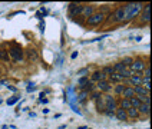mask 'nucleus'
<instances>
[{"instance_id":"obj_1","label":"nucleus","mask_w":152,"mask_h":129,"mask_svg":"<svg viewBox=\"0 0 152 129\" xmlns=\"http://www.w3.org/2000/svg\"><path fill=\"white\" fill-rule=\"evenodd\" d=\"M141 9H142V4L141 3H129L126 4L124 10H125V19L126 20H131V19H134V17L141 12Z\"/></svg>"},{"instance_id":"obj_2","label":"nucleus","mask_w":152,"mask_h":129,"mask_svg":"<svg viewBox=\"0 0 152 129\" xmlns=\"http://www.w3.org/2000/svg\"><path fill=\"white\" fill-rule=\"evenodd\" d=\"M103 17H105V15H103V13H93L92 16L88 19V25H91V26L101 25L102 22H103Z\"/></svg>"},{"instance_id":"obj_3","label":"nucleus","mask_w":152,"mask_h":129,"mask_svg":"<svg viewBox=\"0 0 152 129\" xmlns=\"http://www.w3.org/2000/svg\"><path fill=\"white\" fill-rule=\"evenodd\" d=\"M128 69L132 70V72H135V73H138V72L142 73V70H145V63L142 60H134V63H132Z\"/></svg>"},{"instance_id":"obj_4","label":"nucleus","mask_w":152,"mask_h":129,"mask_svg":"<svg viewBox=\"0 0 152 129\" xmlns=\"http://www.w3.org/2000/svg\"><path fill=\"white\" fill-rule=\"evenodd\" d=\"M82 4H76V3H72V4H69V16L70 17H75L77 15H80L82 13Z\"/></svg>"},{"instance_id":"obj_5","label":"nucleus","mask_w":152,"mask_h":129,"mask_svg":"<svg viewBox=\"0 0 152 129\" xmlns=\"http://www.w3.org/2000/svg\"><path fill=\"white\" fill-rule=\"evenodd\" d=\"M9 52H10V56H12L15 60H17V62L23 59V52H22V49H20L19 46H13Z\"/></svg>"},{"instance_id":"obj_6","label":"nucleus","mask_w":152,"mask_h":129,"mask_svg":"<svg viewBox=\"0 0 152 129\" xmlns=\"http://www.w3.org/2000/svg\"><path fill=\"white\" fill-rule=\"evenodd\" d=\"M96 87H98V90H99V92H105V93H108V92L112 90V85H110L106 79H105V80H101V82H98Z\"/></svg>"},{"instance_id":"obj_7","label":"nucleus","mask_w":152,"mask_h":129,"mask_svg":"<svg viewBox=\"0 0 152 129\" xmlns=\"http://www.w3.org/2000/svg\"><path fill=\"white\" fill-rule=\"evenodd\" d=\"M113 22H124L125 20V10L124 7H119L116 9V12L113 13Z\"/></svg>"},{"instance_id":"obj_8","label":"nucleus","mask_w":152,"mask_h":129,"mask_svg":"<svg viewBox=\"0 0 152 129\" xmlns=\"http://www.w3.org/2000/svg\"><path fill=\"white\" fill-rule=\"evenodd\" d=\"M134 96H135L134 87H131V86H126V87L124 89V92H122V99H131V98H134Z\"/></svg>"},{"instance_id":"obj_9","label":"nucleus","mask_w":152,"mask_h":129,"mask_svg":"<svg viewBox=\"0 0 152 129\" xmlns=\"http://www.w3.org/2000/svg\"><path fill=\"white\" fill-rule=\"evenodd\" d=\"M128 83H131L134 87H136V86H142V77L134 75V76H131L128 79Z\"/></svg>"},{"instance_id":"obj_10","label":"nucleus","mask_w":152,"mask_h":129,"mask_svg":"<svg viewBox=\"0 0 152 129\" xmlns=\"http://www.w3.org/2000/svg\"><path fill=\"white\" fill-rule=\"evenodd\" d=\"M115 116L118 120H128V115H126V111L121 109V108H116L115 111Z\"/></svg>"},{"instance_id":"obj_11","label":"nucleus","mask_w":152,"mask_h":129,"mask_svg":"<svg viewBox=\"0 0 152 129\" xmlns=\"http://www.w3.org/2000/svg\"><path fill=\"white\" fill-rule=\"evenodd\" d=\"M134 92H135L136 96H148L149 95V90H146L144 86H136V87H134Z\"/></svg>"},{"instance_id":"obj_12","label":"nucleus","mask_w":152,"mask_h":129,"mask_svg":"<svg viewBox=\"0 0 152 129\" xmlns=\"http://www.w3.org/2000/svg\"><path fill=\"white\" fill-rule=\"evenodd\" d=\"M93 6H83L82 7V13L80 15H83V17H86V19H89V17L93 15Z\"/></svg>"},{"instance_id":"obj_13","label":"nucleus","mask_w":152,"mask_h":129,"mask_svg":"<svg viewBox=\"0 0 152 129\" xmlns=\"http://www.w3.org/2000/svg\"><path fill=\"white\" fill-rule=\"evenodd\" d=\"M149 16H151V6H149V4H146V7L144 9V13H142V20L148 23V22L151 20V17Z\"/></svg>"},{"instance_id":"obj_14","label":"nucleus","mask_w":152,"mask_h":129,"mask_svg":"<svg viewBox=\"0 0 152 129\" xmlns=\"http://www.w3.org/2000/svg\"><path fill=\"white\" fill-rule=\"evenodd\" d=\"M138 112H141L142 115H149L151 112V106L148 103H141V106L138 108Z\"/></svg>"},{"instance_id":"obj_15","label":"nucleus","mask_w":152,"mask_h":129,"mask_svg":"<svg viewBox=\"0 0 152 129\" xmlns=\"http://www.w3.org/2000/svg\"><path fill=\"white\" fill-rule=\"evenodd\" d=\"M101 80H105V76H103V73H102L101 70H96V72H93V75H92V82H101Z\"/></svg>"},{"instance_id":"obj_16","label":"nucleus","mask_w":152,"mask_h":129,"mask_svg":"<svg viewBox=\"0 0 152 129\" xmlns=\"http://www.w3.org/2000/svg\"><path fill=\"white\" fill-rule=\"evenodd\" d=\"M119 108H121V109H124V111L131 109V102H129V99H121V102H119Z\"/></svg>"},{"instance_id":"obj_17","label":"nucleus","mask_w":152,"mask_h":129,"mask_svg":"<svg viewBox=\"0 0 152 129\" xmlns=\"http://www.w3.org/2000/svg\"><path fill=\"white\" fill-rule=\"evenodd\" d=\"M125 69H128V68L122 63V62H119V63H115V66H113V72H115V73H122Z\"/></svg>"},{"instance_id":"obj_18","label":"nucleus","mask_w":152,"mask_h":129,"mask_svg":"<svg viewBox=\"0 0 152 129\" xmlns=\"http://www.w3.org/2000/svg\"><path fill=\"white\" fill-rule=\"evenodd\" d=\"M129 102H131V108H134V109H138L139 106H141V102H139V99L134 96V98H131L129 99Z\"/></svg>"},{"instance_id":"obj_19","label":"nucleus","mask_w":152,"mask_h":129,"mask_svg":"<svg viewBox=\"0 0 152 129\" xmlns=\"http://www.w3.org/2000/svg\"><path fill=\"white\" fill-rule=\"evenodd\" d=\"M126 115H128V118H132V119H135V118H138L139 112H138V109L131 108V109H128V111H126Z\"/></svg>"},{"instance_id":"obj_20","label":"nucleus","mask_w":152,"mask_h":129,"mask_svg":"<svg viewBox=\"0 0 152 129\" xmlns=\"http://www.w3.org/2000/svg\"><path fill=\"white\" fill-rule=\"evenodd\" d=\"M109 80L110 82H124V77L121 76L119 73H115V72H113V73L109 76Z\"/></svg>"},{"instance_id":"obj_21","label":"nucleus","mask_w":152,"mask_h":129,"mask_svg":"<svg viewBox=\"0 0 152 129\" xmlns=\"http://www.w3.org/2000/svg\"><path fill=\"white\" fill-rule=\"evenodd\" d=\"M88 96H89V93H88L86 90H82L80 93L77 95V101H79V102H85V101L88 99Z\"/></svg>"},{"instance_id":"obj_22","label":"nucleus","mask_w":152,"mask_h":129,"mask_svg":"<svg viewBox=\"0 0 152 129\" xmlns=\"http://www.w3.org/2000/svg\"><path fill=\"white\" fill-rule=\"evenodd\" d=\"M101 72L103 73V76H105V75H109V76H110V75L113 73V68H112V66H105Z\"/></svg>"},{"instance_id":"obj_23","label":"nucleus","mask_w":152,"mask_h":129,"mask_svg":"<svg viewBox=\"0 0 152 129\" xmlns=\"http://www.w3.org/2000/svg\"><path fill=\"white\" fill-rule=\"evenodd\" d=\"M88 82H89V79H88L86 76H82L80 79H79V80H77V85H79L80 87H82V89H83L85 86H86V83H88Z\"/></svg>"},{"instance_id":"obj_24","label":"nucleus","mask_w":152,"mask_h":129,"mask_svg":"<svg viewBox=\"0 0 152 129\" xmlns=\"http://www.w3.org/2000/svg\"><path fill=\"white\" fill-rule=\"evenodd\" d=\"M126 86H124L122 83H118V85L115 86V93L116 95H122V92H124V89H125Z\"/></svg>"},{"instance_id":"obj_25","label":"nucleus","mask_w":152,"mask_h":129,"mask_svg":"<svg viewBox=\"0 0 152 129\" xmlns=\"http://www.w3.org/2000/svg\"><path fill=\"white\" fill-rule=\"evenodd\" d=\"M136 98L139 99V102L141 103H148V105L151 103V98H149V95H148V96H136Z\"/></svg>"},{"instance_id":"obj_26","label":"nucleus","mask_w":152,"mask_h":129,"mask_svg":"<svg viewBox=\"0 0 152 129\" xmlns=\"http://www.w3.org/2000/svg\"><path fill=\"white\" fill-rule=\"evenodd\" d=\"M27 55H29V59H32V60L37 59V53H36V50H34V49H30V50L27 52Z\"/></svg>"},{"instance_id":"obj_27","label":"nucleus","mask_w":152,"mask_h":129,"mask_svg":"<svg viewBox=\"0 0 152 129\" xmlns=\"http://www.w3.org/2000/svg\"><path fill=\"white\" fill-rule=\"evenodd\" d=\"M122 63H124V65H125L126 68H129V66H131V65L134 63V59H132V58H125V59L122 60Z\"/></svg>"},{"instance_id":"obj_28","label":"nucleus","mask_w":152,"mask_h":129,"mask_svg":"<svg viewBox=\"0 0 152 129\" xmlns=\"http://www.w3.org/2000/svg\"><path fill=\"white\" fill-rule=\"evenodd\" d=\"M19 99H20L19 96H12L10 99H7V105H15V103L19 102Z\"/></svg>"},{"instance_id":"obj_29","label":"nucleus","mask_w":152,"mask_h":129,"mask_svg":"<svg viewBox=\"0 0 152 129\" xmlns=\"http://www.w3.org/2000/svg\"><path fill=\"white\" fill-rule=\"evenodd\" d=\"M0 60H9L7 53H6L4 50H0Z\"/></svg>"},{"instance_id":"obj_30","label":"nucleus","mask_w":152,"mask_h":129,"mask_svg":"<svg viewBox=\"0 0 152 129\" xmlns=\"http://www.w3.org/2000/svg\"><path fill=\"white\" fill-rule=\"evenodd\" d=\"M142 76L144 77H151V68H149V66L145 69V72L142 73Z\"/></svg>"},{"instance_id":"obj_31","label":"nucleus","mask_w":152,"mask_h":129,"mask_svg":"<svg viewBox=\"0 0 152 129\" xmlns=\"http://www.w3.org/2000/svg\"><path fill=\"white\" fill-rule=\"evenodd\" d=\"M26 90H27V92H33V90H36V86H34V83H29V85H27V87H26Z\"/></svg>"},{"instance_id":"obj_32","label":"nucleus","mask_w":152,"mask_h":129,"mask_svg":"<svg viewBox=\"0 0 152 129\" xmlns=\"http://www.w3.org/2000/svg\"><path fill=\"white\" fill-rule=\"evenodd\" d=\"M102 96H101V92H93L92 93V99L93 101H98V99H101Z\"/></svg>"},{"instance_id":"obj_33","label":"nucleus","mask_w":152,"mask_h":129,"mask_svg":"<svg viewBox=\"0 0 152 129\" xmlns=\"http://www.w3.org/2000/svg\"><path fill=\"white\" fill-rule=\"evenodd\" d=\"M88 72H89V69H80V70H79V72H77V75H85V73H88Z\"/></svg>"},{"instance_id":"obj_34","label":"nucleus","mask_w":152,"mask_h":129,"mask_svg":"<svg viewBox=\"0 0 152 129\" xmlns=\"http://www.w3.org/2000/svg\"><path fill=\"white\" fill-rule=\"evenodd\" d=\"M105 113H106L109 118H113V116H115V112L113 111H105Z\"/></svg>"},{"instance_id":"obj_35","label":"nucleus","mask_w":152,"mask_h":129,"mask_svg":"<svg viewBox=\"0 0 152 129\" xmlns=\"http://www.w3.org/2000/svg\"><path fill=\"white\" fill-rule=\"evenodd\" d=\"M7 87H9V89H10V90H12V92H17V89H16V87H15V86L9 85V86H7Z\"/></svg>"},{"instance_id":"obj_36","label":"nucleus","mask_w":152,"mask_h":129,"mask_svg":"<svg viewBox=\"0 0 152 129\" xmlns=\"http://www.w3.org/2000/svg\"><path fill=\"white\" fill-rule=\"evenodd\" d=\"M76 56H77V52H73V53H72V56H70V58H72V59H76Z\"/></svg>"},{"instance_id":"obj_37","label":"nucleus","mask_w":152,"mask_h":129,"mask_svg":"<svg viewBox=\"0 0 152 129\" xmlns=\"http://www.w3.org/2000/svg\"><path fill=\"white\" fill-rule=\"evenodd\" d=\"M141 39H142L141 36H136V37H135V42H141Z\"/></svg>"},{"instance_id":"obj_38","label":"nucleus","mask_w":152,"mask_h":129,"mask_svg":"<svg viewBox=\"0 0 152 129\" xmlns=\"http://www.w3.org/2000/svg\"><path fill=\"white\" fill-rule=\"evenodd\" d=\"M40 102H42V103H45V105H46V103L49 102V101H48V99H42V101H40Z\"/></svg>"},{"instance_id":"obj_39","label":"nucleus","mask_w":152,"mask_h":129,"mask_svg":"<svg viewBox=\"0 0 152 129\" xmlns=\"http://www.w3.org/2000/svg\"><path fill=\"white\" fill-rule=\"evenodd\" d=\"M1 129H9V126L7 125H4V126H1Z\"/></svg>"},{"instance_id":"obj_40","label":"nucleus","mask_w":152,"mask_h":129,"mask_svg":"<svg viewBox=\"0 0 152 129\" xmlns=\"http://www.w3.org/2000/svg\"><path fill=\"white\" fill-rule=\"evenodd\" d=\"M77 129H86V126H79Z\"/></svg>"},{"instance_id":"obj_41","label":"nucleus","mask_w":152,"mask_h":129,"mask_svg":"<svg viewBox=\"0 0 152 129\" xmlns=\"http://www.w3.org/2000/svg\"><path fill=\"white\" fill-rule=\"evenodd\" d=\"M86 129H92V128H86Z\"/></svg>"},{"instance_id":"obj_42","label":"nucleus","mask_w":152,"mask_h":129,"mask_svg":"<svg viewBox=\"0 0 152 129\" xmlns=\"http://www.w3.org/2000/svg\"><path fill=\"white\" fill-rule=\"evenodd\" d=\"M0 103H1V99H0Z\"/></svg>"}]
</instances>
